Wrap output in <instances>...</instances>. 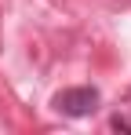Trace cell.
<instances>
[{"instance_id": "6da1fadb", "label": "cell", "mask_w": 131, "mask_h": 135, "mask_svg": "<svg viewBox=\"0 0 131 135\" xmlns=\"http://www.w3.org/2000/svg\"><path fill=\"white\" fill-rule=\"evenodd\" d=\"M98 88H66V91H58L55 99H51V106L58 113H66V117H87V113H95L98 110Z\"/></svg>"}, {"instance_id": "7a4b0ae2", "label": "cell", "mask_w": 131, "mask_h": 135, "mask_svg": "<svg viewBox=\"0 0 131 135\" xmlns=\"http://www.w3.org/2000/svg\"><path fill=\"white\" fill-rule=\"evenodd\" d=\"M113 128H117V132H131V120H124V117H113Z\"/></svg>"}]
</instances>
